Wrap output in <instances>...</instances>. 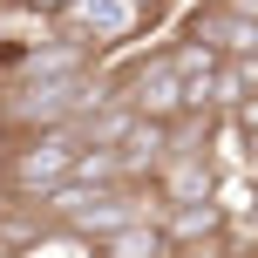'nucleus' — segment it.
Wrapping results in <instances>:
<instances>
[{"mask_svg":"<svg viewBox=\"0 0 258 258\" xmlns=\"http://www.w3.org/2000/svg\"><path fill=\"white\" fill-rule=\"evenodd\" d=\"M170 143H177V122H150V116H129V129L109 150H116V177L122 183H150L156 163L170 156Z\"/></svg>","mask_w":258,"mask_h":258,"instance_id":"f03ea898","label":"nucleus"},{"mask_svg":"<svg viewBox=\"0 0 258 258\" xmlns=\"http://www.w3.org/2000/svg\"><path fill=\"white\" fill-rule=\"evenodd\" d=\"M0 251H41V211L0 197Z\"/></svg>","mask_w":258,"mask_h":258,"instance_id":"39448f33","label":"nucleus"},{"mask_svg":"<svg viewBox=\"0 0 258 258\" xmlns=\"http://www.w3.org/2000/svg\"><path fill=\"white\" fill-rule=\"evenodd\" d=\"M21 7H27V14H41V21H61L68 0H21Z\"/></svg>","mask_w":258,"mask_h":258,"instance_id":"423d86ee","label":"nucleus"},{"mask_svg":"<svg viewBox=\"0 0 258 258\" xmlns=\"http://www.w3.org/2000/svg\"><path fill=\"white\" fill-rule=\"evenodd\" d=\"M211 7H224V14H245V21H258V0H211Z\"/></svg>","mask_w":258,"mask_h":258,"instance_id":"0eeeda50","label":"nucleus"},{"mask_svg":"<svg viewBox=\"0 0 258 258\" xmlns=\"http://www.w3.org/2000/svg\"><path fill=\"white\" fill-rule=\"evenodd\" d=\"M75 122H41V129H0V197L14 204H34L41 190L68 177V156H75Z\"/></svg>","mask_w":258,"mask_h":258,"instance_id":"f257e3e1","label":"nucleus"},{"mask_svg":"<svg viewBox=\"0 0 258 258\" xmlns=\"http://www.w3.org/2000/svg\"><path fill=\"white\" fill-rule=\"evenodd\" d=\"M89 251H102V258H170L163 224H156V218H122L116 231H102Z\"/></svg>","mask_w":258,"mask_h":258,"instance_id":"20e7f679","label":"nucleus"},{"mask_svg":"<svg viewBox=\"0 0 258 258\" xmlns=\"http://www.w3.org/2000/svg\"><path fill=\"white\" fill-rule=\"evenodd\" d=\"M177 34H197V41H211L218 54H258V21H245V14H224V7H190L177 21Z\"/></svg>","mask_w":258,"mask_h":258,"instance_id":"7ed1b4c3","label":"nucleus"}]
</instances>
